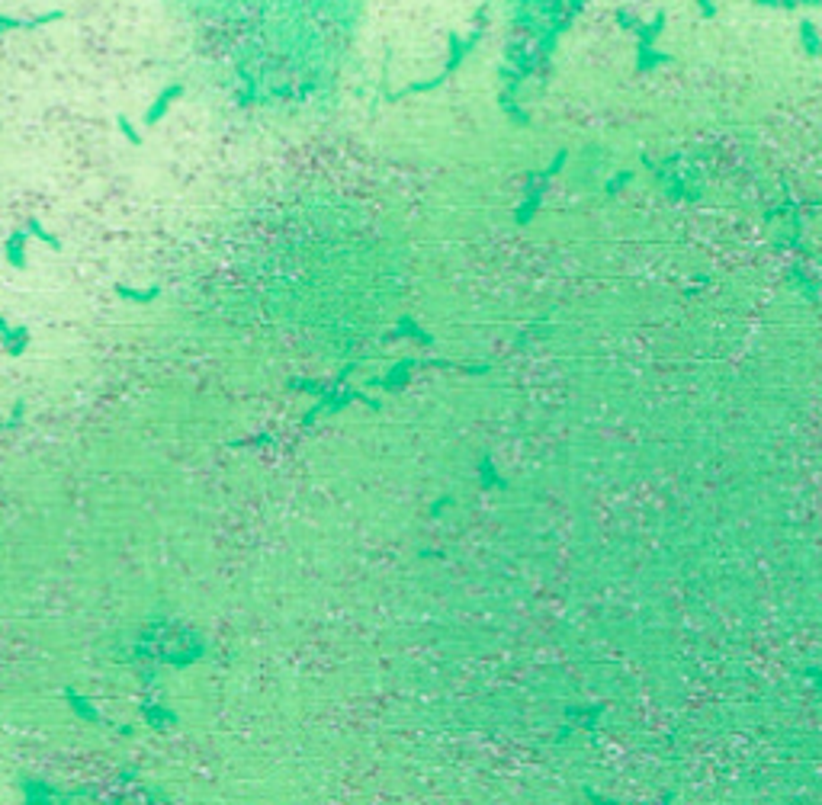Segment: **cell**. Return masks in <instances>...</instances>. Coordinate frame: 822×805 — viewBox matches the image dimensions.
<instances>
[{"label":"cell","instance_id":"1","mask_svg":"<svg viewBox=\"0 0 822 805\" xmlns=\"http://www.w3.org/2000/svg\"><path fill=\"white\" fill-rule=\"evenodd\" d=\"M180 93H184V87L180 84H170V87H164L161 90V97L148 107V113H145V125H154V123H161L164 119V113L170 109V103L174 100H180Z\"/></svg>","mask_w":822,"mask_h":805},{"label":"cell","instance_id":"2","mask_svg":"<svg viewBox=\"0 0 822 805\" xmlns=\"http://www.w3.org/2000/svg\"><path fill=\"white\" fill-rule=\"evenodd\" d=\"M23 241H30L23 235V231H16L13 238L7 241V247H4V253H7V261L13 263V267H26V253H23Z\"/></svg>","mask_w":822,"mask_h":805},{"label":"cell","instance_id":"3","mask_svg":"<svg viewBox=\"0 0 822 805\" xmlns=\"http://www.w3.org/2000/svg\"><path fill=\"white\" fill-rule=\"evenodd\" d=\"M119 289V295L129 302H154L158 295H161V289L158 286H151V289H125V286H116Z\"/></svg>","mask_w":822,"mask_h":805},{"label":"cell","instance_id":"4","mask_svg":"<svg viewBox=\"0 0 822 805\" xmlns=\"http://www.w3.org/2000/svg\"><path fill=\"white\" fill-rule=\"evenodd\" d=\"M4 338H7L10 353H20L26 344H30V330H26V328L13 330V328H7V324H4Z\"/></svg>","mask_w":822,"mask_h":805},{"label":"cell","instance_id":"5","mask_svg":"<svg viewBox=\"0 0 822 805\" xmlns=\"http://www.w3.org/2000/svg\"><path fill=\"white\" fill-rule=\"evenodd\" d=\"M30 235H36L39 241H46L48 247H55V251H62V244H58V238H55L52 231H46L39 222H30Z\"/></svg>","mask_w":822,"mask_h":805},{"label":"cell","instance_id":"6","mask_svg":"<svg viewBox=\"0 0 822 805\" xmlns=\"http://www.w3.org/2000/svg\"><path fill=\"white\" fill-rule=\"evenodd\" d=\"M116 125H119V132H123V135L132 141V145H142V135H139V129H135V125H132V123H125V116H119V119H116Z\"/></svg>","mask_w":822,"mask_h":805}]
</instances>
